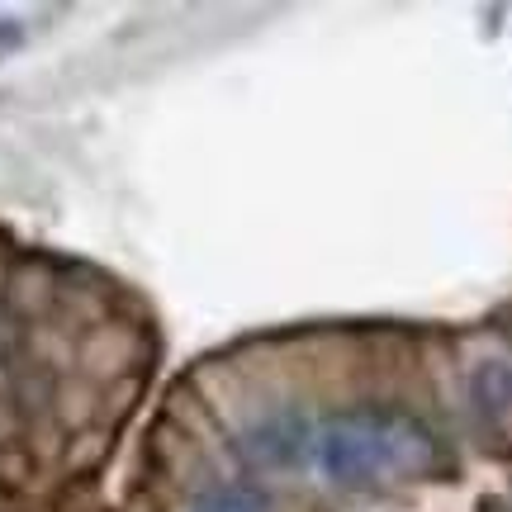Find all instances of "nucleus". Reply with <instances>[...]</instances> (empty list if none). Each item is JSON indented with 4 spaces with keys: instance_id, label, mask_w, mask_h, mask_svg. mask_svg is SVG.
<instances>
[{
    "instance_id": "obj_2",
    "label": "nucleus",
    "mask_w": 512,
    "mask_h": 512,
    "mask_svg": "<svg viewBox=\"0 0 512 512\" xmlns=\"http://www.w3.org/2000/svg\"><path fill=\"white\" fill-rule=\"evenodd\" d=\"M380 418V441H384V470H399L413 479L441 475V441L432 437V427L403 408H375Z\"/></svg>"
},
{
    "instance_id": "obj_5",
    "label": "nucleus",
    "mask_w": 512,
    "mask_h": 512,
    "mask_svg": "<svg viewBox=\"0 0 512 512\" xmlns=\"http://www.w3.org/2000/svg\"><path fill=\"white\" fill-rule=\"evenodd\" d=\"M195 512H266V494L252 484H219L200 498Z\"/></svg>"
},
{
    "instance_id": "obj_4",
    "label": "nucleus",
    "mask_w": 512,
    "mask_h": 512,
    "mask_svg": "<svg viewBox=\"0 0 512 512\" xmlns=\"http://www.w3.org/2000/svg\"><path fill=\"white\" fill-rule=\"evenodd\" d=\"M470 408L489 427H503L512 418V361L489 356V361H479L470 370Z\"/></svg>"
},
{
    "instance_id": "obj_3",
    "label": "nucleus",
    "mask_w": 512,
    "mask_h": 512,
    "mask_svg": "<svg viewBox=\"0 0 512 512\" xmlns=\"http://www.w3.org/2000/svg\"><path fill=\"white\" fill-rule=\"evenodd\" d=\"M313 432L304 413H290V408H275L271 418H261L247 432V456H256L261 465H275V470H290L309 456Z\"/></svg>"
},
{
    "instance_id": "obj_1",
    "label": "nucleus",
    "mask_w": 512,
    "mask_h": 512,
    "mask_svg": "<svg viewBox=\"0 0 512 512\" xmlns=\"http://www.w3.org/2000/svg\"><path fill=\"white\" fill-rule=\"evenodd\" d=\"M313 456H318V470L332 484H366V479H375L384 470V441L375 408L332 413L323 422V432L313 437Z\"/></svg>"
}]
</instances>
